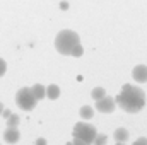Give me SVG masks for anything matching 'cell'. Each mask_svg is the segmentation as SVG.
<instances>
[{
	"instance_id": "cell-1",
	"label": "cell",
	"mask_w": 147,
	"mask_h": 145,
	"mask_svg": "<svg viewBox=\"0 0 147 145\" xmlns=\"http://www.w3.org/2000/svg\"><path fill=\"white\" fill-rule=\"evenodd\" d=\"M116 104L127 113H139L146 106V92L140 87H135L132 84H125L118 96L115 97Z\"/></svg>"
},
{
	"instance_id": "cell-2",
	"label": "cell",
	"mask_w": 147,
	"mask_h": 145,
	"mask_svg": "<svg viewBox=\"0 0 147 145\" xmlns=\"http://www.w3.org/2000/svg\"><path fill=\"white\" fill-rule=\"evenodd\" d=\"M79 43H80L79 34L75 31H72V29H63L55 38V48H57V51L60 55H70L72 50Z\"/></svg>"
},
{
	"instance_id": "cell-3",
	"label": "cell",
	"mask_w": 147,
	"mask_h": 145,
	"mask_svg": "<svg viewBox=\"0 0 147 145\" xmlns=\"http://www.w3.org/2000/svg\"><path fill=\"white\" fill-rule=\"evenodd\" d=\"M72 135H74V138H80L82 142L92 145L96 135H98V132H96V128H94L92 125H89V123H80V121H79V123H75V126H74Z\"/></svg>"
},
{
	"instance_id": "cell-4",
	"label": "cell",
	"mask_w": 147,
	"mask_h": 145,
	"mask_svg": "<svg viewBox=\"0 0 147 145\" xmlns=\"http://www.w3.org/2000/svg\"><path fill=\"white\" fill-rule=\"evenodd\" d=\"M36 103H38V99L34 97L31 87H22V89L17 91V94H16V104L21 109L31 111V109H34Z\"/></svg>"
},
{
	"instance_id": "cell-5",
	"label": "cell",
	"mask_w": 147,
	"mask_h": 145,
	"mask_svg": "<svg viewBox=\"0 0 147 145\" xmlns=\"http://www.w3.org/2000/svg\"><path fill=\"white\" fill-rule=\"evenodd\" d=\"M115 108H116V101L110 96H105L99 101H96V109L99 113H113Z\"/></svg>"
},
{
	"instance_id": "cell-6",
	"label": "cell",
	"mask_w": 147,
	"mask_h": 145,
	"mask_svg": "<svg viewBox=\"0 0 147 145\" xmlns=\"http://www.w3.org/2000/svg\"><path fill=\"white\" fill-rule=\"evenodd\" d=\"M132 77H134V80L139 82V84L147 82V65H137V67H134Z\"/></svg>"
},
{
	"instance_id": "cell-7",
	"label": "cell",
	"mask_w": 147,
	"mask_h": 145,
	"mask_svg": "<svg viewBox=\"0 0 147 145\" xmlns=\"http://www.w3.org/2000/svg\"><path fill=\"white\" fill-rule=\"evenodd\" d=\"M19 137H21V133H19L17 126H7V130L3 133V140L7 144H17L19 142Z\"/></svg>"
},
{
	"instance_id": "cell-8",
	"label": "cell",
	"mask_w": 147,
	"mask_h": 145,
	"mask_svg": "<svg viewBox=\"0 0 147 145\" xmlns=\"http://www.w3.org/2000/svg\"><path fill=\"white\" fill-rule=\"evenodd\" d=\"M46 97L48 99H58L60 97V87L57 85V84H50L48 87H46Z\"/></svg>"
},
{
	"instance_id": "cell-9",
	"label": "cell",
	"mask_w": 147,
	"mask_h": 145,
	"mask_svg": "<svg viewBox=\"0 0 147 145\" xmlns=\"http://www.w3.org/2000/svg\"><path fill=\"white\" fill-rule=\"evenodd\" d=\"M31 91H33V94H34V97H36L38 101H41V99L46 97V87L41 85V84H34L31 87Z\"/></svg>"
},
{
	"instance_id": "cell-10",
	"label": "cell",
	"mask_w": 147,
	"mask_h": 145,
	"mask_svg": "<svg viewBox=\"0 0 147 145\" xmlns=\"http://www.w3.org/2000/svg\"><path fill=\"white\" fill-rule=\"evenodd\" d=\"M113 137H115V140H116V142H127V140H128V137H130V133H128V130H127V128H116V130H115V133H113Z\"/></svg>"
},
{
	"instance_id": "cell-11",
	"label": "cell",
	"mask_w": 147,
	"mask_h": 145,
	"mask_svg": "<svg viewBox=\"0 0 147 145\" xmlns=\"http://www.w3.org/2000/svg\"><path fill=\"white\" fill-rule=\"evenodd\" d=\"M79 114H80L82 119H91L94 116V109L91 108V106H82V108L79 109Z\"/></svg>"
},
{
	"instance_id": "cell-12",
	"label": "cell",
	"mask_w": 147,
	"mask_h": 145,
	"mask_svg": "<svg viewBox=\"0 0 147 145\" xmlns=\"http://www.w3.org/2000/svg\"><path fill=\"white\" fill-rule=\"evenodd\" d=\"M91 96H92V99H94V101H99L101 97H105V96H106V91H105V87H94V89H92V92H91Z\"/></svg>"
},
{
	"instance_id": "cell-13",
	"label": "cell",
	"mask_w": 147,
	"mask_h": 145,
	"mask_svg": "<svg viewBox=\"0 0 147 145\" xmlns=\"http://www.w3.org/2000/svg\"><path fill=\"white\" fill-rule=\"evenodd\" d=\"M19 121H21V119H19V114L10 113V116L7 118V121H5V123H7V126H17V125H19Z\"/></svg>"
},
{
	"instance_id": "cell-14",
	"label": "cell",
	"mask_w": 147,
	"mask_h": 145,
	"mask_svg": "<svg viewBox=\"0 0 147 145\" xmlns=\"http://www.w3.org/2000/svg\"><path fill=\"white\" fill-rule=\"evenodd\" d=\"M106 142H108V137H106V135H103V133H98L92 144H94V145H106Z\"/></svg>"
},
{
	"instance_id": "cell-15",
	"label": "cell",
	"mask_w": 147,
	"mask_h": 145,
	"mask_svg": "<svg viewBox=\"0 0 147 145\" xmlns=\"http://www.w3.org/2000/svg\"><path fill=\"white\" fill-rule=\"evenodd\" d=\"M82 53H84V48H82V44L79 43V44H77V46H75V48L72 50V53H70V56H80Z\"/></svg>"
},
{
	"instance_id": "cell-16",
	"label": "cell",
	"mask_w": 147,
	"mask_h": 145,
	"mask_svg": "<svg viewBox=\"0 0 147 145\" xmlns=\"http://www.w3.org/2000/svg\"><path fill=\"white\" fill-rule=\"evenodd\" d=\"M5 72H7V63H5L3 58H0V77H3Z\"/></svg>"
},
{
	"instance_id": "cell-17",
	"label": "cell",
	"mask_w": 147,
	"mask_h": 145,
	"mask_svg": "<svg viewBox=\"0 0 147 145\" xmlns=\"http://www.w3.org/2000/svg\"><path fill=\"white\" fill-rule=\"evenodd\" d=\"M134 145H147V138L146 137H140V138H137V140L134 142Z\"/></svg>"
},
{
	"instance_id": "cell-18",
	"label": "cell",
	"mask_w": 147,
	"mask_h": 145,
	"mask_svg": "<svg viewBox=\"0 0 147 145\" xmlns=\"http://www.w3.org/2000/svg\"><path fill=\"white\" fill-rule=\"evenodd\" d=\"M34 145H48V142H46V138L39 137V138H36V142H34Z\"/></svg>"
},
{
	"instance_id": "cell-19",
	"label": "cell",
	"mask_w": 147,
	"mask_h": 145,
	"mask_svg": "<svg viewBox=\"0 0 147 145\" xmlns=\"http://www.w3.org/2000/svg\"><path fill=\"white\" fill-rule=\"evenodd\" d=\"M74 145H89V144H86V142H82L80 138H74Z\"/></svg>"
},
{
	"instance_id": "cell-20",
	"label": "cell",
	"mask_w": 147,
	"mask_h": 145,
	"mask_svg": "<svg viewBox=\"0 0 147 145\" xmlns=\"http://www.w3.org/2000/svg\"><path fill=\"white\" fill-rule=\"evenodd\" d=\"M10 113H12V111H10V109H3V113H2V116H3V118H5V119H7V118H9V116H10Z\"/></svg>"
},
{
	"instance_id": "cell-21",
	"label": "cell",
	"mask_w": 147,
	"mask_h": 145,
	"mask_svg": "<svg viewBox=\"0 0 147 145\" xmlns=\"http://www.w3.org/2000/svg\"><path fill=\"white\" fill-rule=\"evenodd\" d=\"M3 109H5V108H3V104L0 103V116H2V113H3Z\"/></svg>"
},
{
	"instance_id": "cell-22",
	"label": "cell",
	"mask_w": 147,
	"mask_h": 145,
	"mask_svg": "<svg viewBox=\"0 0 147 145\" xmlns=\"http://www.w3.org/2000/svg\"><path fill=\"white\" fill-rule=\"evenodd\" d=\"M116 145H127L125 142H116Z\"/></svg>"
},
{
	"instance_id": "cell-23",
	"label": "cell",
	"mask_w": 147,
	"mask_h": 145,
	"mask_svg": "<svg viewBox=\"0 0 147 145\" xmlns=\"http://www.w3.org/2000/svg\"><path fill=\"white\" fill-rule=\"evenodd\" d=\"M65 145H74V142H67V144H65Z\"/></svg>"
}]
</instances>
